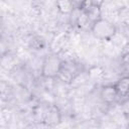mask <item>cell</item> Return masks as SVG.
Wrapping results in <instances>:
<instances>
[{
    "label": "cell",
    "mask_w": 129,
    "mask_h": 129,
    "mask_svg": "<svg viewBox=\"0 0 129 129\" xmlns=\"http://www.w3.org/2000/svg\"><path fill=\"white\" fill-rule=\"evenodd\" d=\"M0 43H1V36H0Z\"/></svg>",
    "instance_id": "cell-8"
},
{
    "label": "cell",
    "mask_w": 129,
    "mask_h": 129,
    "mask_svg": "<svg viewBox=\"0 0 129 129\" xmlns=\"http://www.w3.org/2000/svg\"><path fill=\"white\" fill-rule=\"evenodd\" d=\"M118 94L120 95L121 99H126L128 95V77L124 76L121 77L115 84H114Z\"/></svg>",
    "instance_id": "cell-6"
},
{
    "label": "cell",
    "mask_w": 129,
    "mask_h": 129,
    "mask_svg": "<svg viewBox=\"0 0 129 129\" xmlns=\"http://www.w3.org/2000/svg\"><path fill=\"white\" fill-rule=\"evenodd\" d=\"M90 31L99 40H111L117 33V27L111 20L100 16L93 21Z\"/></svg>",
    "instance_id": "cell-1"
},
{
    "label": "cell",
    "mask_w": 129,
    "mask_h": 129,
    "mask_svg": "<svg viewBox=\"0 0 129 129\" xmlns=\"http://www.w3.org/2000/svg\"><path fill=\"white\" fill-rule=\"evenodd\" d=\"M8 91H9V85L4 80H0V96H3L4 94L8 93Z\"/></svg>",
    "instance_id": "cell-7"
},
{
    "label": "cell",
    "mask_w": 129,
    "mask_h": 129,
    "mask_svg": "<svg viewBox=\"0 0 129 129\" xmlns=\"http://www.w3.org/2000/svg\"><path fill=\"white\" fill-rule=\"evenodd\" d=\"M100 99L107 106H113L122 101L114 84H108L102 87L100 91Z\"/></svg>",
    "instance_id": "cell-5"
},
{
    "label": "cell",
    "mask_w": 129,
    "mask_h": 129,
    "mask_svg": "<svg viewBox=\"0 0 129 129\" xmlns=\"http://www.w3.org/2000/svg\"><path fill=\"white\" fill-rule=\"evenodd\" d=\"M81 74H82V68L79 62L73 59H67V60L63 59L57 79L66 83H72L76 81V79L79 76H81Z\"/></svg>",
    "instance_id": "cell-4"
},
{
    "label": "cell",
    "mask_w": 129,
    "mask_h": 129,
    "mask_svg": "<svg viewBox=\"0 0 129 129\" xmlns=\"http://www.w3.org/2000/svg\"><path fill=\"white\" fill-rule=\"evenodd\" d=\"M35 116L38 121L46 126H55L61 120V113L58 107L54 104L44 103L37 107Z\"/></svg>",
    "instance_id": "cell-2"
},
{
    "label": "cell",
    "mask_w": 129,
    "mask_h": 129,
    "mask_svg": "<svg viewBox=\"0 0 129 129\" xmlns=\"http://www.w3.org/2000/svg\"><path fill=\"white\" fill-rule=\"evenodd\" d=\"M62 60L63 59L55 52H50L46 54L41 61L40 75L44 79H49V80L57 79L61 69Z\"/></svg>",
    "instance_id": "cell-3"
}]
</instances>
